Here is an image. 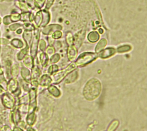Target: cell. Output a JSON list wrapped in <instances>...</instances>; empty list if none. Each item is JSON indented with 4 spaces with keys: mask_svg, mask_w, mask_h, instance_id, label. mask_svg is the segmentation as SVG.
<instances>
[{
    "mask_svg": "<svg viewBox=\"0 0 147 131\" xmlns=\"http://www.w3.org/2000/svg\"><path fill=\"white\" fill-rule=\"evenodd\" d=\"M115 52V50L113 48H109L105 50H103L102 52L100 53V57L102 58H107L111 56H112L113 54H114Z\"/></svg>",
    "mask_w": 147,
    "mask_h": 131,
    "instance_id": "cell-14",
    "label": "cell"
},
{
    "mask_svg": "<svg viewBox=\"0 0 147 131\" xmlns=\"http://www.w3.org/2000/svg\"><path fill=\"white\" fill-rule=\"evenodd\" d=\"M1 101L3 106L8 109H12L16 104V99L10 93H5L1 97Z\"/></svg>",
    "mask_w": 147,
    "mask_h": 131,
    "instance_id": "cell-5",
    "label": "cell"
},
{
    "mask_svg": "<svg viewBox=\"0 0 147 131\" xmlns=\"http://www.w3.org/2000/svg\"><path fill=\"white\" fill-rule=\"evenodd\" d=\"M100 83L96 79L89 80L84 88V95L87 99L92 100L96 98L100 91Z\"/></svg>",
    "mask_w": 147,
    "mask_h": 131,
    "instance_id": "cell-1",
    "label": "cell"
},
{
    "mask_svg": "<svg viewBox=\"0 0 147 131\" xmlns=\"http://www.w3.org/2000/svg\"><path fill=\"white\" fill-rule=\"evenodd\" d=\"M21 73L22 77L23 78V79L25 81H26L28 83L31 82L32 79H31L30 72L28 68L23 67L21 69Z\"/></svg>",
    "mask_w": 147,
    "mask_h": 131,
    "instance_id": "cell-11",
    "label": "cell"
},
{
    "mask_svg": "<svg viewBox=\"0 0 147 131\" xmlns=\"http://www.w3.org/2000/svg\"><path fill=\"white\" fill-rule=\"evenodd\" d=\"M40 32L38 29H35L33 36L32 39V44L30 47V56L34 59L36 56L37 52V48L39 41Z\"/></svg>",
    "mask_w": 147,
    "mask_h": 131,
    "instance_id": "cell-7",
    "label": "cell"
},
{
    "mask_svg": "<svg viewBox=\"0 0 147 131\" xmlns=\"http://www.w3.org/2000/svg\"><path fill=\"white\" fill-rule=\"evenodd\" d=\"M66 39H67V42L68 43V44H69V45H71V44L73 43V37L72 36L71 34V33H68L66 37Z\"/></svg>",
    "mask_w": 147,
    "mask_h": 131,
    "instance_id": "cell-34",
    "label": "cell"
},
{
    "mask_svg": "<svg viewBox=\"0 0 147 131\" xmlns=\"http://www.w3.org/2000/svg\"><path fill=\"white\" fill-rule=\"evenodd\" d=\"M61 29V26L59 25H51L48 26H47L45 28H44V29L42 30V32L44 34H50L53 32H55V30H60Z\"/></svg>",
    "mask_w": 147,
    "mask_h": 131,
    "instance_id": "cell-12",
    "label": "cell"
},
{
    "mask_svg": "<svg viewBox=\"0 0 147 131\" xmlns=\"http://www.w3.org/2000/svg\"><path fill=\"white\" fill-rule=\"evenodd\" d=\"M11 44L13 47H14L15 48H21L24 45L23 42L21 40L17 39V38L13 39L11 41Z\"/></svg>",
    "mask_w": 147,
    "mask_h": 131,
    "instance_id": "cell-24",
    "label": "cell"
},
{
    "mask_svg": "<svg viewBox=\"0 0 147 131\" xmlns=\"http://www.w3.org/2000/svg\"><path fill=\"white\" fill-rule=\"evenodd\" d=\"M29 102V95H25L19 99V103L21 105H26Z\"/></svg>",
    "mask_w": 147,
    "mask_h": 131,
    "instance_id": "cell-26",
    "label": "cell"
},
{
    "mask_svg": "<svg viewBox=\"0 0 147 131\" xmlns=\"http://www.w3.org/2000/svg\"><path fill=\"white\" fill-rule=\"evenodd\" d=\"M10 18L11 22H16V21H19L21 19V15L18 13L12 14L10 16Z\"/></svg>",
    "mask_w": 147,
    "mask_h": 131,
    "instance_id": "cell-28",
    "label": "cell"
},
{
    "mask_svg": "<svg viewBox=\"0 0 147 131\" xmlns=\"http://www.w3.org/2000/svg\"><path fill=\"white\" fill-rule=\"evenodd\" d=\"M18 72H19V67L18 65L17 64L14 65L11 69V74L13 75V76L17 77L18 75Z\"/></svg>",
    "mask_w": 147,
    "mask_h": 131,
    "instance_id": "cell-27",
    "label": "cell"
},
{
    "mask_svg": "<svg viewBox=\"0 0 147 131\" xmlns=\"http://www.w3.org/2000/svg\"><path fill=\"white\" fill-rule=\"evenodd\" d=\"M26 123L29 126H33L37 121V114L35 113L34 111L29 113L26 117Z\"/></svg>",
    "mask_w": 147,
    "mask_h": 131,
    "instance_id": "cell-10",
    "label": "cell"
},
{
    "mask_svg": "<svg viewBox=\"0 0 147 131\" xmlns=\"http://www.w3.org/2000/svg\"><path fill=\"white\" fill-rule=\"evenodd\" d=\"M60 59V55L59 54H54L53 56H51L50 59V62L51 63H55L59 61Z\"/></svg>",
    "mask_w": 147,
    "mask_h": 131,
    "instance_id": "cell-31",
    "label": "cell"
},
{
    "mask_svg": "<svg viewBox=\"0 0 147 131\" xmlns=\"http://www.w3.org/2000/svg\"><path fill=\"white\" fill-rule=\"evenodd\" d=\"M20 2H24V0H18Z\"/></svg>",
    "mask_w": 147,
    "mask_h": 131,
    "instance_id": "cell-44",
    "label": "cell"
},
{
    "mask_svg": "<svg viewBox=\"0 0 147 131\" xmlns=\"http://www.w3.org/2000/svg\"><path fill=\"white\" fill-rule=\"evenodd\" d=\"M10 117L11 122H13V124L16 125L18 124V123L21 121V118L20 110H19L18 107L14 108V109L11 112Z\"/></svg>",
    "mask_w": 147,
    "mask_h": 131,
    "instance_id": "cell-8",
    "label": "cell"
},
{
    "mask_svg": "<svg viewBox=\"0 0 147 131\" xmlns=\"http://www.w3.org/2000/svg\"><path fill=\"white\" fill-rule=\"evenodd\" d=\"M0 24H1V18H0Z\"/></svg>",
    "mask_w": 147,
    "mask_h": 131,
    "instance_id": "cell-45",
    "label": "cell"
},
{
    "mask_svg": "<svg viewBox=\"0 0 147 131\" xmlns=\"http://www.w3.org/2000/svg\"><path fill=\"white\" fill-rule=\"evenodd\" d=\"M33 58L30 55H26L23 59V63L26 68L32 69L33 67Z\"/></svg>",
    "mask_w": 147,
    "mask_h": 131,
    "instance_id": "cell-15",
    "label": "cell"
},
{
    "mask_svg": "<svg viewBox=\"0 0 147 131\" xmlns=\"http://www.w3.org/2000/svg\"><path fill=\"white\" fill-rule=\"evenodd\" d=\"M11 131H24L22 128L19 126H14Z\"/></svg>",
    "mask_w": 147,
    "mask_h": 131,
    "instance_id": "cell-40",
    "label": "cell"
},
{
    "mask_svg": "<svg viewBox=\"0 0 147 131\" xmlns=\"http://www.w3.org/2000/svg\"><path fill=\"white\" fill-rule=\"evenodd\" d=\"M40 49L41 51H44L46 49V43L44 40H41L39 43Z\"/></svg>",
    "mask_w": 147,
    "mask_h": 131,
    "instance_id": "cell-36",
    "label": "cell"
},
{
    "mask_svg": "<svg viewBox=\"0 0 147 131\" xmlns=\"http://www.w3.org/2000/svg\"><path fill=\"white\" fill-rule=\"evenodd\" d=\"M26 131H36V130L33 128H32V127H29L26 129Z\"/></svg>",
    "mask_w": 147,
    "mask_h": 131,
    "instance_id": "cell-42",
    "label": "cell"
},
{
    "mask_svg": "<svg viewBox=\"0 0 147 131\" xmlns=\"http://www.w3.org/2000/svg\"><path fill=\"white\" fill-rule=\"evenodd\" d=\"M34 21H35V22L37 25V26H41V23H42V11H38L35 18H34Z\"/></svg>",
    "mask_w": 147,
    "mask_h": 131,
    "instance_id": "cell-23",
    "label": "cell"
},
{
    "mask_svg": "<svg viewBox=\"0 0 147 131\" xmlns=\"http://www.w3.org/2000/svg\"><path fill=\"white\" fill-rule=\"evenodd\" d=\"M11 22V21L10 20V16H6L5 17H4L3 18V23L4 24H9Z\"/></svg>",
    "mask_w": 147,
    "mask_h": 131,
    "instance_id": "cell-38",
    "label": "cell"
},
{
    "mask_svg": "<svg viewBox=\"0 0 147 131\" xmlns=\"http://www.w3.org/2000/svg\"><path fill=\"white\" fill-rule=\"evenodd\" d=\"M42 21L41 26H44L49 22L50 17H49V13L48 11H47L46 10H42Z\"/></svg>",
    "mask_w": 147,
    "mask_h": 131,
    "instance_id": "cell-20",
    "label": "cell"
},
{
    "mask_svg": "<svg viewBox=\"0 0 147 131\" xmlns=\"http://www.w3.org/2000/svg\"><path fill=\"white\" fill-rule=\"evenodd\" d=\"M96 57V55L94 53H83L79 56L78 60H76L75 64L76 66H83L87 64Z\"/></svg>",
    "mask_w": 147,
    "mask_h": 131,
    "instance_id": "cell-4",
    "label": "cell"
},
{
    "mask_svg": "<svg viewBox=\"0 0 147 131\" xmlns=\"http://www.w3.org/2000/svg\"><path fill=\"white\" fill-rule=\"evenodd\" d=\"M40 61L43 67L47 66L48 63V56L46 53L41 52L40 54Z\"/></svg>",
    "mask_w": 147,
    "mask_h": 131,
    "instance_id": "cell-19",
    "label": "cell"
},
{
    "mask_svg": "<svg viewBox=\"0 0 147 131\" xmlns=\"http://www.w3.org/2000/svg\"><path fill=\"white\" fill-rule=\"evenodd\" d=\"M131 49L130 46L129 45H123L118 48V52H124L129 51Z\"/></svg>",
    "mask_w": 147,
    "mask_h": 131,
    "instance_id": "cell-30",
    "label": "cell"
},
{
    "mask_svg": "<svg viewBox=\"0 0 147 131\" xmlns=\"http://www.w3.org/2000/svg\"><path fill=\"white\" fill-rule=\"evenodd\" d=\"M52 81V79L48 75H43L39 79L38 84L42 87H46L48 86L51 84V82Z\"/></svg>",
    "mask_w": 147,
    "mask_h": 131,
    "instance_id": "cell-9",
    "label": "cell"
},
{
    "mask_svg": "<svg viewBox=\"0 0 147 131\" xmlns=\"http://www.w3.org/2000/svg\"><path fill=\"white\" fill-rule=\"evenodd\" d=\"M2 131H11L10 128L7 125L3 126V128L2 129Z\"/></svg>",
    "mask_w": 147,
    "mask_h": 131,
    "instance_id": "cell-39",
    "label": "cell"
},
{
    "mask_svg": "<svg viewBox=\"0 0 147 131\" xmlns=\"http://www.w3.org/2000/svg\"><path fill=\"white\" fill-rule=\"evenodd\" d=\"M61 35H62V33L60 31L56 30L53 33L52 37V38L56 39V38H59L61 37Z\"/></svg>",
    "mask_w": 147,
    "mask_h": 131,
    "instance_id": "cell-35",
    "label": "cell"
},
{
    "mask_svg": "<svg viewBox=\"0 0 147 131\" xmlns=\"http://www.w3.org/2000/svg\"><path fill=\"white\" fill-rule=\"evenodd\" d=\"M99 37V35L96 32H91L88 34V39L91 42L96 41Z\"/></svg>",
    "mask_w": 147,
    "mask_h": 131,
    "instance_id": "cell-22",
    "label": "cell"
},
{
    "mask_svg": "<svg viewBox=\"0 0 147 131\" xmlns=\"http://www.w3.org/2000/svg\"><path fill=\"white\" fill-rule=\"evenodd\" d=\"M45 1V0H35L34 4L37 7L40 9L43 6Z\"/></svg>",
    "mask_w": 147,
    "mask_h": 131,
    "instance_id": "cell-33",
    "label": "cell"
},
{
    "mask_svg": "<svg viewBox=\"0 0 147 131\" xmlns=\"http://www.w3.org/2000/svg\"><path fill=\"white\" fill-rule=\"evenodd\" d=\"M107 44V41L105 39L102 38V40H100V41L98 43L96 47V52H98L99 51H100L101 49H102Z\"/></svg>",
    "mask_w": 147,
    "mask_h": 131,
    "instance_id": "cell-25",
    "label": "cell"
},
{
    "mask_svg": "<svg viewBox=\"0 0 147 131\" xmlns=\"http://www.w3.org/2000/svg\"><path fill=\"white\" fill-rule=\"evenodd\" d=\"M32 32L29 30H25L24 33H23V38L24 39V40L25 41V42L26 43V45H28V46L30 45L31 41H32Z\"/></svg>",
    "mask_w": 147,
    "mask_h": 131,
    "instance_id": "cell-18",
    "label": "cell"
},
{
    "mask_svg": "<svg viewBox=\"0 0 147 131\" xmlns=\"http://www.w3.org/2000/svg\"><path fill=\"white\" fill-rule=\"evenodd\" d=\"M76 65L74 63L69 64L66 68L55 73L52 76V80L55 83H59L69 72L76 68Z\"/></svg>",
    "mask_w": 147,
    "mask_h": 131,
    "instance_id": "cell-2",
    "label": "cell"
},
{
    "mask_svg": "<svg viewBox=\"0 0 147 131\" xmlns=\"http://www.w3.org/2000/svg\"><path fill=\"white\" fill-rule=\"evenodd\" d=\"M28 113L34 111L37 107V88L32 87L29 90Z\"/></svg>",
    "mask_w": 147,
    "mask_h": 131,
    "instance_id": "cell-3",
    "label": "cell"
},
{
    "mask_svg": "<svg viewBox=\"0 0 147 131\" xmlns=\"http://www.w3.org/2000/svg\"><path fill=\"white\" fill-rule=\"evenodd\" d=\"M58 70V67L56 65H52L51 66L48 70V72L51 74L52 75L53 74H54L55 72H56Z\"/></svg>",
    "mask_w": 147,
    "mask_h": 131,
    "instance_id": "cell-29",
    "label": "cell"
},
{
    "mask_svg": "<svg viewBox=\"0 0 147 131\" xmlns=\"http://www.w3.org/2000/svg\"><path fill=\"white\" fill-rule=\"evenodd\" d=\"M48 90L49 93L55 97H59L61 94L60 90L53 85H49L48 87Z\"/></svg>",
    "mask_w": 147,
    "mask_h": 131,
    "instance_id": "cell-17",
    "label": "cell"
},
{
    "mask_svg": "<svg viewBox=\"0 0 147 131\" xmlns=\"http://www.w3.org/2000/svg\"><path fill=\"white\" fill-rule=\"evenodd\" d=\"M6 87L9 93L13 94L16 97H18L21 93L18 82L15 78L10 79L7 84Z\"/></svg>",
    "mask_w": 147,
    "mask_h": 131,
    "instance_id": "cell-6",
    "label": "cell"
},
{
    "mask_svg": "<svg viewBox=\"0 0 147 131\" xmlns=\"http://www.w3.org/2000/svg\"><path fill=\"white\" fill-rule=\"evenodd\" d=\"M29 47L28 45H26V47L24 48L23 49L21 50L17 54V59L18 60H23V59L25 57L26 55H27V53L28 52V49H29Z\"/></svg>",
    "mask_w": 147,
    "mask_h": 131,
    "instance_id": "cell-21",
    "label": "cell"
},
{
    "mask_svg": "<svg viewBox=\"0 0 147 131\" xmlns=\"http://www.w3.org/2000/svg\"><path fill=\"white\" fill-rule=\"evenodd\" d=\"M41 71L39 67L37 66L33 67L32 68V74H31V80H37L41 75Z\"/></svg>",
    "mask_w": 147,
    "mask_h": 131,
    "instance_id": "cell-13",
    "label": "cell"
},
{
    "mask_svg": "<svg viewBox=\"0 0 147 131\" xmlns=\"http://www.w3.org/2000/svg\"><path fill=\"white\" fill-rule=\"evenodd\" d=\"M18 6L23 11H28V7L27 5L24 3L23 2H19Z\"/></svg>",
    "mask_w": 147,
    "mask_h": 131,
    "instance_id": "cell-32",
    "label": "cell"
},
{
    "mask_svg": "<svg viewBox=\"0 0 147 131\" xmlns=\"http://www.w3.org/2000/svg\"><path fill=\"white\" fill-rule=\"evenodd\" d=\"M54 52H55V49L53 47L49 46L46 49V53L47 54V55H52L54 53Z\"/></svg>",
    "mask_w": 147,
    "mask_h": 131,
    "instance_id": "cell-37",
    "label": "cell"
},
{
    "mask_svg": "<svg viewBox=\"0 0 147 131\" xmlns=\"http://www.w3.org/2000/svg\"><path fill=\"white\" fill-rule=\"evenodd\" d=\"M3 128V125L2 123H0V131L1 130H2V129Z\"/></svg>",
    "mask_w": 147,
    "mask_h": 131,
    "instance_id": "cell-43",
    "label": "cell"
},
{
    "mask_svg": "<svg viewBox=\"0 0 147 131\" xmlns=\"http://www.w3.org/2000/svg\"><path fill=\"white\" fill-rule=\"evenodd\" d=\"M77 52L75 47L73 45H69L68 49V57L69 60H74L76 57Z\"/></svg>",
    "mask_w": 147,
    "mask_h": 131,
    "instance_id": "cell-16",
    "label": "cell"
},
{
    "mask_svg": "<svg viewBox=\"0 0 147 131\" xmlns=\"http://www.w3.org/2000/svg\"><path fill=\"white\" fill-rule=\"evenodd\" d=\"M5 93V88L1 85H0V95H2Z\"/></svg>",
    "mask_w": 147,
    "mask_h": 131,
    "instance_id": "cell-41",
    "label": "cell"
}]
</instances>
